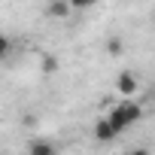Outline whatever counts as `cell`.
Listing matches in <instances>:
<instances>
[{
	"mask_svg": "<svg viewBox=\"0 0 155 155\" xmlns=\"http://www.w3.org/2000/svg\"><path fill=\"white\" fill-rule=\"evenodd\" d=\"M70 12H73V3H67V0H52V3L43 6L46 18H67Z\"/></svg>",
	"mask_w": 155,
	"mask_h": 155,
	"instance_id": "277c9868",
	"label": "cell"
},
{
	"mask_svg": "<svg viewBox=\"0 0 155 155\" xmlns=\"http://www.w3.org/2000/svg\"><path fill=\"white\" fill-rule=\"evenodd\" d=\"M116 137H119V131L113 128V122H110L107 116L94 122V140H97V143H113Z\"/></svg>",
	"mask_w": 155,
	"mask_h": 155,
	"instance_id": "3957f363",
	"label": "cell"
},
{
	"mask_svg": "<svg viewBox=\"0 0 155 155\" xmlns=\"http://www.w3.org/2000/svg\"><path fill=\"white\" fill-rule=\"evenodd\" d=\"M131 155H152V152H149V149H146V146H137V149H134V152H131Z\"/></svg>",
	"mask_w": 155,
	"mask_h": 155,
	"instance_id": "8992f818",
	"label": "cell"
},
{
	"mask_svg": "<svg viewBox=\"0 0 155 155\" xmlns=\"http://www.w3.org/2000/svg\"><path fill=\"white\" fill-rule=\"evenodd\" d=\"M28 152H31V155H58L55 143H52V140H46V137L31 140V143H28Z\"/></svg>",
	"mask_w": 155,
	"mask_h": 155,
	"instance_id": "5b68a950",
	"label": "cell"
},
{
	"mask_svg": "<svg viewBox=\"0 0 155 155\" xmlns=\"http://www.w3.org/2000/svg\"><path fill=\"white\" fill-rule=\"evenodd\" d=\"M137 88H140V82H137V76H134L131 70H122V73L116 76V91L122 94V101H131V97L137 94Z\"/></svg>",
	"mask_w": 155,
	"mask_h": 155,
	"instance_id": "7a4b0ae2",
	"label": "cell"
},
{
	"mask_svg": "<svg viewBox=\"0 0 155 155\" xmlns=\"http://www.w3.org/2000/svg\"><path fill=\"white\" fill-rule=\"evenodd\" d=\"M110 122H113V128L122 134V131H128L131 125H137L140 119H143V107L137 104V101H119L113 110H110V116H107Z\"/></svg>",
	"mask_w": 155,
	"mask_h": 155,
	"instance_id": "6da1fadb",
	"label": "cell"
},
{
	"mask_svg": "<svg viewBox=\"0 0 155 155\" xmlns=\"http://www.w3.org/2000/svg\"><path fill=\"white\" fill-rule=\"evenodd\" d=\"M152 15H155V9H152Z\"/></svg>",
	"mask_w": 155,
	"mask_h": 155,
	"instance_id": "52a82bcc",
	"label": "cell"
}]
</instances>
